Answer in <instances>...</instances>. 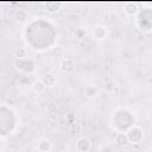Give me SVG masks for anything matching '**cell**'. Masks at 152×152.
I'll list each match as a JSON object with an SVG mask.
<instances>
[{
  "mask_svg": "<svg viewBox=\"0 0 152 152\" xmlns=\"http://www.w3.org/2000/svg\"><path fill=\"white\" fill-rule=\"evenodd\" d=\"M75 68H76V64L75 62L71 59V58H64L62 62H61V70L65 74H71L75 71Z\"/></svg>",
  "mask_w": 152,
  "mask_h": 152,
  "instance_id": "cell-1",
  "label": "cell"
},
{
  "mask_svg": "<svg viewBox=\"0 0 152 152\" xmlns=\"http://www.w3.org/2000/svg\"><path fill=\"white\" fill-rule=\"evenodd\" d=\"M91 147V142L88 138H80L76 142V150L78 152H88Z\"/></svg>",
  "mask_w": 152,
  "mask_h": 152,
  "instance_id": "cell-2",
  "label": "cell"
},
{
  "mask_svg": "<svg viewBox=\"0 0 152 152\" xmlns=\"http://www.w3.org/2000/svg\"><path fill=\"white\" fill-rule=\"evenodd\" d=\"M93 36L99 40H102L107 37V28L102 25H97L93 28Z\"/></svg>",
  "mask_w": 152,
  "mask_h": 152,
  "instance_id": "cell-3",
  "label": "cell"
},
{
  "mask_svg": "<svg viewBox=\"0 0 152 152\" xmlns=\"http://www.w3.org/2000/svg\"><path fill=\"white\" fill-rule=\"evenodd\" d=\"M40 81L44 83L45 87H53V86L56 84V82H57V78H56V76H55L53 74L48 72V74H44V75L42 76Z\"/></svg>",
  "mask_w": 152,
  "mask_h": 152,
  "instance_id": "cell-4",
  "label": "cell"
},
{
  "mask_svg": "<svg viewBox=\"0 0 152 152\" xmlns=\"http://www.w3.org/2000/svg\"><path fill=\"white\" fill-rule=\"evenodd\" d=\"M127 137H128V141L129 142H137V139H135V137L138 135L139 138H141L142 137V133H141V129L139 128V127H137V126H134V127H132L127 133Z\"/></svg>",
  "mask_w": 152,
  "mask_h": 152,
  "instance_id": "cell-5",
  "label": "cell"
},
{
  "mask_svg": "<svg viewBox=\"0 0 152 152\" xmlns=\"http://www.w3.org/2000/svg\"><path fill=\"white\" fill-rule=\"evenodd\" d=\"M52 148V144L49 139H40L37 145V150L39 152H50Z\"/></svg>",
  "mask_w": 152,
  "mask_h": 152,
  "instance_id": "cell-6",
  "label": "cell"
},
{
  "mask_svg": "<svg viewBox=\"0 0 152 152\" xmlns=\"http://www.w3.org/2000/svg\"><path fill=\"white\" fill-rule=\"evenodd\" d=\"M84 95L89 99H93V97H96L99 95V89L97 87H95L94 84H89L84 88Z\"/></svg>",
  "mask_w": 152,
  "mask_h": 152,
  "instance_id": "cell-7",
  "label": "cell"
},
{
  "mask_svg": "<svg viewBox=\"0 0 152 152\" xmlns=\"http://www.w3.org/2000/svg\"><path fill=\"white\" fill-rule=\"evenodd\" d=\"M124 11H125V13L128 14V15H135V14L138 13L139 10H138V6H137L135 4H133V2H128V4L125 5Z\"/></svg>",
  "mask_w": 152,
  "mask_h": 152,
  "instance_id": "cell-8",
  "label": "cell"
},
{
  "mask_svg": "<svg viewBox=\"0 0 152 152\" xmlns=\"http://www.w3.org/2000/svg\"><path fill=\"white\" fill-rule=\"evenodd\" d=\"M115 141H116L119 145H121V146H126V145L129 144L128 137H127L126 133H118V134L115 135Z\"/></svg>",
  "mask_w": 152,
  "mask_h": 152,
  "instance_id": "cell-9",
  "label": "cell"
},
{
  "mask_svg": "<svg viewBox=\"0 0 152 152\" xmlns=\"http://www.w3.org/2000/svg\"><path fill=\"white\" fill-rule=\"evenodd\" d=\"M14 17H15V20L19 21V23H24L27 20V12L25 10H17L15 13H14Z\"/></svg>",
  "mask_w": 152,
  "mask_h": 152,
  "instance_id": "cell-10",
  "label": "cell"
},
{
  "mask_svg": "<svg viewBox=\"0 0 152 152\" xmlns=\"http://www.w3.org/2000/svg\"><path fill=\"white\" fill-rule=\"evenodd\" d=\"M32 88H33L34 93H38V94H42V93H43V91L46 89V87L44 86V83H43L40 80L36 81V82L32 84Z\"/></svg>",
  "mask_w": 152,
  "mask_h": 152,
  "instance_id": "cell-11",
  "label": "cell"
},
{
  "mask_svg": "<svg viewBox=\"0 0 152 152\" xmlns=\"http://www.w3.org/2000/svg\"><path fill=\"white\" fill-rule=\"evenodd\" d=\"M70 132H71L72 134H80V133L82 132V125H81L80 122H77V121L72 122V124L70 125Z\"/></svg>",
  "mask_w": 152,
  "mask_h": 152,
  "instance_id": "cell-12",
  "label": "cell"
},
{
  "mask_svg": "<svg viewBox=\"0 0 152 152\" xmlns=\"http://www.w3.org/2000/svg\"><path fill=\"white\" fill-rule=\"evenodd\" d=\"M75 36H76L78 39H83V38H86V36H87V31H86L84 28L80 27V28H77V30H76Z\"/></svg>",
  "mask_w": 152,
  "mask_h": 152,
  "instance_id": "cell-13",
  "label": "cell"
},
{
  "mask_svg": "<svg viewBox=\"0 0 152 152\" xmlns=\"http://www.w3.org/2000/svg\"><path fill=\"white\" fill-rule=\"evenodd\" d=\"M46 109H48V112H49L50 114H55V113L57 112V104H56L53 101H51V102L48 104Z\"/></svg>",
  "mask_w": 152,
  "mask_h": 152,
  "instance_id": "cell-14",
  "label": "cell"
},
{
  "mask_svg": "<svg viewBox=\"0 0 152 152\" xmlns=\"http://www.w3.org/2000/svg\"><path fill=\"white\" fill-rule=\"evenodd\" d=\"M52 55L53 56H62L63 55V49L62 48H59V46H57V48H53V50H52Z\"/></svg>",
  "mask_w": 152,
  "mask_h": 152,
  "instance_id": "cell-15",
  "label": "cell"
},
{
  "mask_svg": "<svg viewBox=\"0 0 152 152\" xmlns=\"http://www.w3.org/2000/svg\"><path fill=\"white\" fill-rule=\"evenodd\" d=\"M1 19H2V11L0 10V20H1Z\"/></svg>",
  "mask_w": 152,
  "mask_h": 152,
  "instance_id": "cell-16",
  "label": "cell"
}]
</instances>
